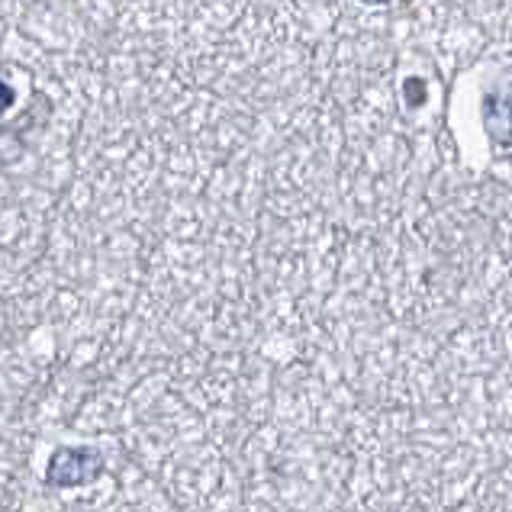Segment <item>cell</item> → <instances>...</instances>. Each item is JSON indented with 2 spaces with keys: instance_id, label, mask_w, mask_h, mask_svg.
I'll use <instances>...</instances> for the list:
<instances>
[{
  "instance_id": "6da1fadb",
  "label": "cell",
  "mask_w": 512,
  "mask_h": 512,
  "mask_svg": "<svg viewBox=\"0 0 512 512\" xmlns=\"http://www.w3.org/2000/svg\"><path fill=\"white\" fill-rule=\"evenodd\" d=\"M480 120H484V133L493 149L512 152V81L490 87L480 100Z\"/></svg>"
},
{
  "instance_id": "3957f363",
  "label": "cell",
  "mask_w": 512,
  "mask_h": 512,
  "mask_svg": "<svg viewBox=\"0 0 512 512\" xmlns=\"http://www.w3.org/2000/svg\"><path fill=\"white\" fill-rule=\"evenodd\" d=\"M358 4H368V7H384V4H390V0H358Z\"/></svg>"
},
{
  "instance_id": "7a4b0ae2",
  "label": "cell",
  "mask_w": 512,
  "mask_h": 512,
  "mask_svg": "<svg viewBox=\"0 0 512 512\" xmlns=\"http://www.w3.org/2000/svg\"><path fill=\"white\" fill-rule=\"evenodd\" d=\"M10 104H13V91H10V87H7L4 81H0V113H4Z\"/></svg>"
}]
</instances>
